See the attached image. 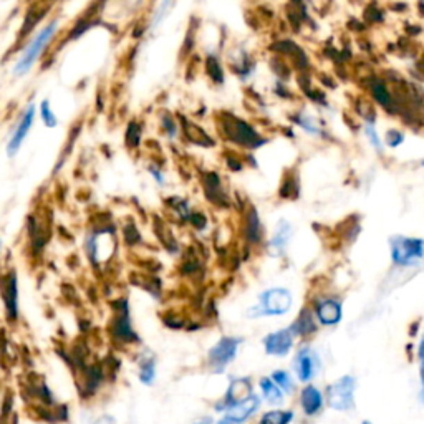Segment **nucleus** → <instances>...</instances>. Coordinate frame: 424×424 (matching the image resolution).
<instances>
[{"mask_svg":"<svg viewBox=\"0 0 424 424\" xmlns=\"http://www.w3.org/2000/svg\"><path fill=\"white\" fill-rule=\"evenodd\" d=\"M60 30V22L57 19L47 22L42 28H38L27 45L24 47V50L20 51V55L17 57L14 67H12V75L14 76H25L27 73L32 70L35 65L40 62L51 42L55 40Z\"/></svg>","mask_w":424,"mask_h":424,"instance_id":"obj_1","label":"nucleus"},{"mask_svg":"<svg viewBox=\"0 0 424 424\" xmlns=\"http://www.w3.org/2000/svg\"><path fill=\"white\" fill-rule=\"evenodd\" d=\"M424 257V242L414 237L396 236L391 239V259L396 266H411Z\"/></svg>","mask_w":424,"mask_h":424,"instance_id":"obj_2","label":"nucleus"},{"mask_svg":"<svg viewBox=\"0 0 424 424\" xmlns=\"http://www.w3.org/2000/svg\"><path fill=\"white\" fill-rule=\"evenodd\" d=\"M37 115L38 113H37L35 103H28V105L24 108V111H22L19 120H17L15 127H14V129H12V135H10V138H8V141L6 145L7 156L14 158V156L22 149L25 140H27L30 129H32L33 124H35Z\"/></svg>","mask_w":424,"mask_h":424,"instance_id":"obj_3","label":"nucleus"},{"mask_svg":"<svg viewBox=\"0 0 424 424\" xmlns=\"http://www.w3.org/2000/svg\"><path fill=\"white\" fill-rule=\"evenodd\" d=\"M354 380L352 376H343L339 382L330 384L327 389L328 405L336 411H348L353 408Z\"/></svg>","mask_w":424,"mask_h":424,"instance_id":"obj_4","label":"nucleus"},{"mask_svg":"<svg viewBox=\"0 0 424 424\" xmlns=\"http://www.w3.org/2000/svg\"><path fill=\"white\" fill-rule=\"evenodd\" d=\"M239 339L234 336H224L220 339L209 352V365L214 373H222L224 368L236 358L237 350H239Z\"/></svg>","mask_w":424,"mask_h":424,"instance_id":"obj_5","label":"nucleus"},{"mask_svg":"<svg viewBox=\"0 0 424 424\" xmlns=\"http://www.w3.org/2000/svg\"><path fill=\"white\" fill-rule=\"evenodd\" d=\"M259 300V315H284L292 305V295L285 288L266 290Z\"/></svg>","mask_w":424,"mask_h":424,"instance_id":"obj_6","label":"nucleus"},{"mask_svg":"<svg viewBox=\"0 0 424 424\" xmlns=\"http://www.w3.org/2000/svg\"><path fill=\"white\" fill-rule=\"evenodd\" d=\"M292 330L274 332L263 339V347H266L267 354H274V357H285L292 348Z\"/></svg>","mask_w":424,"mask_h":424,"instance_id":"obj_7","label":"nucleus"},{"mask_svg":"<svg viewBox=\"0 0 424 424\" xmlns=\"http://www.w3.org/2000/svg\"><path fill=\"white\" fill-rule=\"evenodd\" d=\"M252 396V384H250L249 378H237L234 380L229 386L226 398H224V406L231 408L234 405H239L242 401L249 400Z\"/></svg>","mask_w":424,"mask_h":424,"instance_id":"obj_8","label":"nucleus"},{"mask_svg":"<svg viewBox=\"0 0 424 424\" xmlns=\"http://www.w3.org/2000/svg\"><path fill=\"white\" fill-rule=\"evenodd\" d=\"M0 290H2V297H3V304H6L7 313L10 315L12 320L17 318V297H19V292H17V277L14 272L7 274L0 282Z\"/></svg>","mask_w":424,"mask_h":424,"instance_id":"obj_9","label":"nucleus"},{"mask_svg":"<svg viewBox=\"0 0 424 424\" xmlns=\"http://www.w3.org/2000/svg\"><path fill=\"white\" fill-rule=\"evenodd\" d=\"M295 368L300 382H310L317 373V357L309 348L300 350V353L295 358Z\"/></svg>","mask_w":424,"mask_h":424,"instance_id":"obj_10","label":"nucleus"},{"mask_svg":"<svg viewBox=\"0 0 424 424\" xmlns=\"http://www.w3.org/2000/svg\"><path fill=\"white\" fill-rule=\"evenodd\" d=\"M259 406H261V400H259L257 396H250L249 400L242 401L239 405H234L231 408H227V414L226 416L229 419H232L234 423L242 424L244 421H247V419L252 416L255 411L259 409Z\"/></svg>","mask_w":424,"mask_h":424,"instance_id":"obj_11","label":"nucleus"},{"mask_svg":"<svg viewBox=\"0 0 424 424\" xmlns=\"http://www.w3.org/2000/svg\"><path fill=\"white\" fill-rule=\"evenodd\" d=\"M318 322L323 325H335L341 318V305L335 300H325L317 305Z\"/></svg>","mask_w":424,"mask_h":424,"instance_id":"obj_12","label":"nucleus"},{"mask_svg":"<svg viewBox=\"0 0 424 424\" xmlns=\"http://www.w3.org/2000/svg\"><path fill=\"white\" fill-rule=\"evenodd\" d=\"M323 406V398L322 393L318 391L315 386H307L304 391H302V408L309 416H313L317 414Z\"/></svg>","mask_w":424,"mask_h":424,"instance_id":"obj_13","label":"nucleus"},{"mask_svg":"<svg viewBox=\"0 0 424 424\" xmlns=\"http://www.w3.org/2000/svg\"><path fill=\"white\" fill-rule=\"evenodd\" d=\"M290 237H292V227H290L287 220H280L274 236H272L270 239V249H274L277 254H280L285 247H287Z\"/></svg>","mask_w":424,"mask_h":424,"instance_id":"obj_14","label":"nucleus"},{"mask_svg":"<svg viewBox=\"0 0 424 424\" xmlns=\"http://www.w3.org/2000/svg\"><path fill=\"white\" fill-rule=\"evenodd\" d=\"M174 3H176V0H161V2L158 3V7L154 8L153 15H151L149 28L159 27V25L166 20V17L171 14V10L174 8Z\"/></svg>","mask_w":424,"mask_h":424,"instance_id":"obj_15","label":"nucleus"},{"mask_svg":"<svg viewBox=\"0 0 424 424\" xmlns=\"http://www.w3.org/2000/svg\"><path fill=\"white\" fill-rule=\"evenodd\" d=\"M261 388H262L263 396L267 398V401H269V403H274V405L282 403V389L277 386L274 380L262 378L261 380Z\"/></svg>","mask_w":424,"mask_h":424,"instance_id":"obj_16","label":"nucleus"},{"mask_svg":"<svg viewBox=\"0 0 424 424\" xmlns=\"http://www.w3.org/2000/svg\"><path fill=\"white\" fill-rule=\"evenodd\" d=\"M38 116H40L42 123L45 124L47 128H57L58 127V116L51 108L49 99H43L38 106Z\"/></svg>","mask_w":424,"mask_h":424,"instance_id":"obj_17","label":"nucleus"},{"mask_svg":"<svg viewBox=\"0 0 424 424\" xmlns=\"http://www.w3.org/2000/svg\"><path fill=\"white\" fill-rule=\"evenodd\" d=\"M371 95H373L375 101L380 103V105L384 108H389L393 105L391 95H389L386 85L382 83V81H373V83H371Z\"/></svg>","mask_w":424,"mask_h":424,"instance_id":"obj_18","label":"nucleus"},{"mask_svg":"<svg viewBox=\"0 0 424 424\" xmlns=\"http://www.w3.org/2000/svg\"><path fill=\"white\" fill-rule=\"evenodd\" d=\"M245 234H247L249 240L259 242L262 237V226H261V219H259L257 212L254 209L250 211L249 218H247V227H245Z\"/></svg>","mask_w":424,"mask_h":424,"instance_id":"obj_19","label":"nucleus"},{"mask_svg":"<svg viewBox=\"0 0 424 424\" xmlns=\"http://www.w3.org/2000/svg\"><path fill=\"white\" fill-rule=\"evenodd\" d=\"M293 419L292 411H269L261 419V424H288Z\"/></svg>","mask_w":424,"mask_h":424,"instance_id":"obj_20","label":"nucleus"},{"mask_svg":"<svg viewBox=\"0 0 424 424\" xmlns=\"http://www.w3.org/2000/svg\"><path fill=\"white\" fill-rule=\"evenodd\" d=\"M313 330H315V323H313V320H311L309 311H304V313L300 315V318L295 322V325L292 327V332L300 333V335L311 333Z\"/></svg>","mask_w":424,"mask_h":424,"instance_id":"obj_21","label":"nucleus"},{"mask_svg":"<svg viewBox=\"0 0 424 424\" xmlns=\"http://www.w3.org/2000/svg\"><path fill=\"white\" fill-rule=\"evenodd\" d=\"M272 380H274L277 386H279L282 391L285 393H290L293 389V383H292V378H290V375L287 373V371H275L274 375L270 376Z\"/></svg>","mask_w":424,"mask_h":424,"instance_id":"obj_22","label":"nucleus"},{"mask_svg":"<svg viewBox=\"0 0 424 424\" xmlns=\"http://www.w3.org/2000/svg\"><path fill=\"white\" fill-rule=\"evenodd\" d=\"M140 380L142 383L149 384L154 380V361H145L141 365V371H140Z\"/></svg>","mask_w":424,"mask_h":424,"instance_id":"obj_23","label":"nucleus"},{"mask_svg":"<svg viewBox=\"0 0 424 424\" xmlns=\"http://www.w3.org/2000/svg\"><path fill=\"white\" fill-rule=\"evenodd\" d=\"M365 129H366V136L370 138V142H371V145H373L375 148L378 149V151H382V148H383V142H382V140H380L378 133H376L375 124H373V123H370V121H368V123H366V127H365Z\"/></svg>","mask_w":424,"mask_h":424,"instance_id":"obj_24","label":"nucleus"},{"mask_svg":"<svg viewBox=\"0 0 424 424\" xmlns=\"http://www.w3.org/2000/svg\"><path fill=\"white\" fill-rule=\"evenodd\" d=\"M148 170H149V174L153 176V179H154L156 184L161 186V188H163V186H166V183H168L166 174H164V171L161 170V168L158 166V164H151Z\"/></svg>","mask_w":424,"mask_h":424,"instance_id":"obj_25","label":"nucleus"},{"mask_svg":"<svg viewBox=\"0 0 424 424\" xmlns=\"http://www.w3.org/2000/svg\"><path fill=\"white\" fill-rule=\"evenodd\" d=\"M384 141H386V145L391 146V148H396L398 145L403 142V135H401L398 129H389V131L386 133V136H384Z\"/></svg>","mask_w":424,"mask_h":424,"instance_id":"obj_26","label":"nucleus"},{"mask_svg":"<svg viewBox=\"0 0 424 424\" xmlns=\"http://www.w3.org/2000/svg\"><path fill=\"white\" fill-rule=\"evenodd\" d=\"M97 424H115V421H113V419H111V418L105 416V418H101V419H99V421H98Z\"/></svg>","mask_w":424,"mask_h":424,"instance_id":"obj_27","label":"nucleus"},{"mask_svg":"<svg viewBox=\"0 0 424 424\" xmlns=\"http://www.w3.org/2000/svg\"><path fill=\"white\" fill-rule=\"evenodd\" d=\"M218 424H237V423H234L232 419H229L227 416H224L222 419H220V421H219Z\"/></svg>","mask_w":424,"mask_h":424,"instance_id":"obj_28","label":"nucleus"},{"mask_svg":"<svg viewBox=\"0 0 424 424\" xmlns=\"http://www.w3.org/2000/svg\"><path fill=\"white\" fill-rule=\"evenodd\" d=\"M419 357H421V358H423V360H424V340H423L421 347H419Z\"/></svg>","mask_w":424,"mask_h":424,"instance_id":"obj_29","label":"nucleus"},{"mask_svg":"<svg viewBox=\"0 0 424 424\" xmlns=\"http://www.w3.org/2000/svg\"><path fill=\"white\" fill-rule=\"evenodd\" d=\"M211 423V419L207 418V419H204V421H201V423H196V424H209Z\"/></svg>","mask_w":424,"mask_h":424,"instance_id":"obj_30","label":"nucleus"},{"mask_svg":"<svg viewBox=\"0 0 424 424\" xmlns=\"http://www.w3.org/2000/svg\"><path fill=\"white\" fill-rule=\"evenodd\" d=\"M421 380H423V384H424V366H423V370H421Z\"/></svg>","mask_w":424,"mask_h":424,"instance_id":"obj_31","label":"nucleus"},{"mask_svg":"<svg viewBox=\"0 0 424 424\" xmlns=\"http://www.w3.org/2000/svg\"><path fill=\"white\" fill-rule=\"evenodd\" d=\"M363 424H371V423H368V421H365V423H363Z\"/></svg>","mask_w":424,"mask_h":424,"instance_id":"obj_32","label":"nucleus"},{"mask_svg":"<svg viewBox=\"0 0 424 424\" xmlns=\"http://www.w3.org/2000/svg\"><path fill=\"white\" fill-rule=\"evenodd\" d=\"M423 166H424V161H423Z\"/></svg>","mask_w":424,"mask_h":424,"instance_id":"obj_33","label":"nucleus"}]
</instances>
